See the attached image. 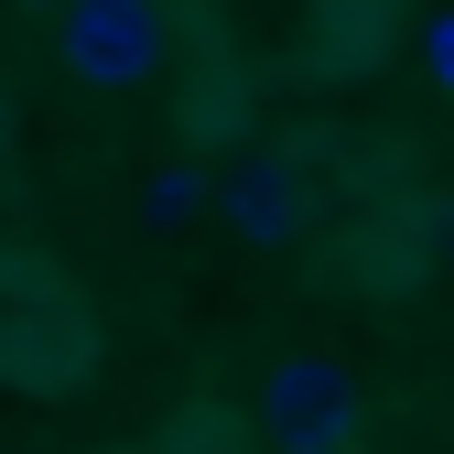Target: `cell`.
<instances>
[{"label": "cell", "mask_w": 454, "mask_h": 454, "mask_svg": "<svg viewBox=\"0 0 454 454\" xmlns=\"http://www.w3.org/2000/svg\"><path fill=\"white\" fill-rule=\"evenodd\" d=\"M87 368H98V314L76 293V270L0 249V389L66 401V389H87Z\"/></svg>", "instance_id": "obj_1"}, {"label": "cell", "mask_w": 454, "mask_h": 454, "mask_svg": "<svg viewBox=\"0 0 454 454\" xmlns=\"http://www.w3.org/2000/svg\"><path fill=\"white\" fill-rule=\"evenodd\" d=\"M357 422H368L357 368L325 357V347L281 357V368L260 379V433H270V454H357Z\"/></svg>", "instance_id": "obj_2"}, {"label": "cell", "mask_w": 454, "mask_h": 454, "mask_svg": "<svg viewBox=\"0 0 454 454\" xmlns=\"http://www.w3.org/2000/svg\"><path fill=\"white\" fill-rule=\"evenodd\" d=\"M54 54L76 87H141L174 66V0H76L54 22Z\"/></svg>", "instance_id": "obj_3"}, {"label": "cell", "mask_w": 454, "mask_h": 454, "mask_svg": "<svg viewBox=\"0 0 454 454\" xmlns=\"http://www.w3.org/2000/svg\"><path fill=\"white\" fill-rule=\"evenodd\" d=\"M401 33H411V0H314L293 76H303V87H357L368 66H389Z\"/></svg>", "instance_id": "obj_4"}, {"label": "cell", "mask_w": 454, "mask_h": 454, "mask_svg": "<svg viewBox=\"0 0 454 454\" xmlns=\"http://www.w3.org/2000/svg\"><path fill=\"white\" fill-rule=\"evenodd\" d=\"M216 216L239 227L249 249H281V239H303L314 227V174L293 152H249V162H227L216 174Z\"/></svg>", "instance_id": "obj_5"}, {"label": "cell", "mask_w": 454, "mask_h": 454, "mask_svg": "<svg viewBox=\"0 0 454 454\" xmlns=\"http://www.w3.org/2000/svg\"><path fill=\"white\" fill-rule=\"evenodd\" d=\"M249 120H260V76L206 33V43H195V87H184V130L216 141V130H249Z\"/></svg>", "instance_id": "obj_6"}, {"label": "cell", "mask_w": 454, "mask_h": 454, "mask_svg": "<svg viewBox=\"0 0 454 454\" xmlns=\"http://www.w3.org/2000/svg\"><path fill=\"white\" fill-rule=\"evenodd\" d=\"M206 195H216V184L195 174V162H162V174H141V227H184Z\"/></svg>", "instance_id": "obj_7"}, {"label": "cell", "mask_w": 454, "mask_h": 454, "mask_svg": "<svg viewBox=\"0 0 454 454\" xmlns=\"http://www.w3.org/2000/svg\"><path fill=\"white\" fill-rule=\"evenodd\" d=\"M422 43H433V76H443V87H454V12H443V22H433V33H422Z\"/></svg>", "instance_id": "obj_8"}, {"label": "cell", "mask_w": 454, "mask_h": 454, "mask_svg": "<svg viewBox=\"0 0 454 454\" xmlns=\"http://www.w3.org/2000/svg\"><path fill=\"white\" fill-rule=\"evenodd\" d=\"M33 12H43V0H33ZM66 12H76V0H66Z\"/></svg>", "instance_id": "obj_9"}]
</instances>
